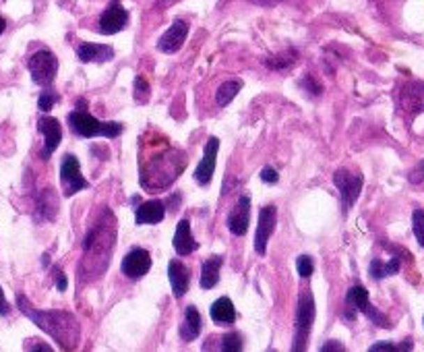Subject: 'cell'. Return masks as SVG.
Listing matches in <instances>:
<instances>
[{"instance_id":"obj_1","label":"cell","mask_w":424,"mask_h":352,"mask_svg":"<svg viewBox=\"0 0 424 352\" xmlns=\"http://www.w3.org/2000/svg\"><path fill=\"white\" fill-rule=\"evenodd\" d=\"M17 305L40 330H44L48 336H52L64 351H75L79 344V323L70 313L64 311H38L33 309L23 294H17Z\"/></svg>"},{"instance_id":"obj_2","label":"cell","mask_w":424,"mask_h":352,"mask_svg":"<svg viewBox=\"0 0 424 352\" xmlns=\"http://www.w3.org/2000/svg\"><path fill=\"white\" fill-rule=\"evenodd\" d=\"M114 251V218H110L108 214L104 216V222L93 226L89 230V235L83 240V253H85V261H83V270L87 272L91 267V263L102 261V265H108V257Z\"/></svg>"},{"instance_id":"obj_3","label":"cell","mask_w":424,"mask_h":352,"mask_svg":"<svg viewBox=\"0 0 424 352\" xmlns=\"http://www.w3.org/2000/svg\"><path fill=\"white\" fill-rule=\"evenodd\" d=\"M184 164H186V158L181 152L162 154V158L158 156V158L149 160L147 168L143 170V176H141V184L151 191L166 189L168 184L174 182L176 176L181 175Z\"/></svg>"},{"instance_id":"obj_4","label":"cell","mask_w":424,"mask_h":352,"mask_svg":"<svg viewBox=\"0 0 424 352\" xmlns=\"http://www.w3.org/2000/svg\"><path fill=\"white\" fill-rule=\"evenodd\" d=\"M68 126L75 135L91 139V137H119L122 133L121 122H102L98 118H93L85 110H75L68 117Z\"/></svg>"},{"instance_id":"obj_5","label":"cell","mask_w":424,"mask_h":352,"mask_svg":"<svg viewBox=\"0 0 424 352\" xmlns=\"http://www.w3.org/2000/svg\"><path fill=\"white\" fill-rule=\"evenodd\" d=\"M312 321H315V298L310 291H303L298 296V307H296V332H294L292 351L303 352L306 349V340L310 336Z\"/></svg>"},{"instance_id":"obj_6","label":"cell","mask_w":424,"mask_h":352,"mask_svg":"<svg viewBox=\"0 0 424 352\" xmlns=\"http://www.w3.org/2000/svg\"><path fill=\"white\" fill-rule=\"evenodd\" d=\"M333 182H335V186L340 189V195H342V210H344V214H348V210L361 197L364 182L363 175H352L348 168H340L333 175Z\"/></svg>"},{"instance_id":"obj_7","label":"cell","mask_w":424,"mask_h":352,"mask_svg":"<svg viewBox=\"0 0 424 352\" xmlns=\"http://www.w3.org/2000/svg\"><path fill=\"white\" fill-rule=\"evenodd\" d=\"M27 68L38 85H50L59 73V59L50 50H40L29 59Z\"/></svg>"},{"instance_id":"obj_8","label":"cell","mask_w":424,"mask_h":352,"mask_svg":"<svg viewBox=\"0 0 424 352\" xmlns=\"http://www.w3.org/2000/svg\"><path fill=\"white\" fill-rule=\"evenodd\" d=\"M346 305L352 309V313H364L372 323H377L379 328H389V321L385 315H381L368 300V293L364 286H352L348 294H346Z\"/></svg>"},{"instance_id":"obj_9","label":"cell","mask_w":424,"mask_h":352,"mask_svg":"<svg viewBox=\"0 0 424 352\" xmlns=\"http://www.w3.org/2000/svg\"><path fill=\"white\" fill-rule=\"evenodd\" d=\"M61 182L64 186V195L66 197H73L75 193L87 189V180L81 175V168H79V160L73 156V154H66L64 160L61 164Z\"/></svg>"},{"instance_id":"obj_10","label":"cell","mask_w":424,"mask_h":352,"mask_svg":"<svg viewBox=\"0 0 424 352\" xmlns=\"http://www.w3.org/2000/svg\"><path fill=\"white\" fill-rule=\"evenodd\" d=\"M122 274L130 280L143 278L151 270V255L145 249H132L124 255L121 263Z\"/></svg>"},{"instance_id":"obj_11","label":"cell","mask_w":424,"mask_h":352,"mask_svg":"<svg viewBox=\"0 0 424 352\" xmlns=\"http://www.w3.org/2000/svg\"><path fill=\"white\" fill-rule=\"evenodd\" d=\"M275 222H278L275 205H265L259 214V226H257V236H255V251L259 255L267 253V242L275 230Z\"/></svg>"},{"instance_id":"obj_12","label":"cell","mask_w":424,"mask_h":352,"mask_svg":"<svg viewBox=\"0 0 424 352\" xmlns=\"http://www.w3.org/2000/svg\"><path fill=\"white\" fill-rule=\"evenodd\" d=\"M218 149H220V139L218 137H209L207 145H205V154L203 160L199 162V166L195 168V180L201 186H207L213 178L215 173V160H218Z\"/></svg>"},{"instance_id":"obj_13","label":"cell","mask_w":424,"mask_h":352,"mask_svg":"<svg viewBox=\"0 0 424 352\" xmlns=\"http://www.w3.org/2000/svg\"><path fill=\"white\" fill-rule=\"evenodd\" d=\"M38 129H40V133L44 135L42 158L48 160V158L56 152V147H59V143H61L62 139L61 122L52 117H42L40 118V122H38Z\"/></svg>"},{"instance_id":"obj_14","label":"cell","mask_w":424,"mask_h":352,"mask_svg":"<svg viewBox=\"0 0 424 352\" xmlns=\"http://www.w3.org/2000/svg\"><path fill=\"white\" fill-rule=\"evenodd\" d=\"M186 36H188V25H186V21H182V19L174 21L172 27L160 38L158 50H162L164 54H174V52H179L182 48V44L186 42Z\"/></svg>"},{"instance_id":"obj_15","label":"cell","mask_w":424,"mask_h":352,"mask_svg":"<svg viewBox=\"0 0 424 352\" xmlns=\"http://www.w3.org/2000/svg\"><path fill=\"white\" fill-rule=\"evenodd\" d=\"M126 21H128V13L122 8L119 2H114V4H110V6L102 13V17H100V31H102L104 36L119 34V31L124 29Z\"/></svg>"},{"instance_id":"obj_16","label":"cell","mask_w":424,"mask_h":352,"mask_svg":"<svg viewBox=\"0 0 424 352\" xmlns=\"http://www.w3.org/2000/svg\"><path fill=\"white\" fill-rule=\"evenodd\" d=\"M248 220H250V197L243 195L228 216V230L234 236H244L248 230Z\"/></svg>"},{"instance_id":"obj_17","label":"cell","mask_w":424,"mask_h":352,"mask_svg":"<svg viewBox=\"0 0 424 352\" xmlns=\"http://www.w3.org/2000/svg\"><path fill=\"white\" fill-rule=\"evenodd\" d=\"M164 218H166V203L160 201V199L145 201L135 210V222L139 226H143V224H160Z\"/></svg>"},{"instance_id":"obj_18","label":"cell","mask_w":424,"mask_h":352,"mask_svg":"<svg viewBox=\"0 0 424 352\" xmlns=\"http://www.w3.org/2000/svg\"><path fill=\"white\" fill-rule=\"evenodd\" d=\"M168 278H170V284H172V293L176 298H182L184 294L188 293V286H190V272L188 267L181 263V261H170L168 265Z\"/></svg>"},{"instance_id":"obj_19","label":"cell","mask_w":424,"mask_h":352,"mask_svg":"<svg viewBox=\"0 0 424 352\" xmlns=\"http://www.w3.org/2000/svg\"><path fill=\"white\" fill-rule=\"evenodd\" d=\"M402 108L412 117L424 112V83H410L402 89Z\"/></svg>"},{"instance_id":"obj_20","label":"cell","mask_w":424,"mask_h":352,"mask_svg":"<svg viewBox=\"0 0 424 352\" xmlns=\"http://www.w3.org/2000/svg\"><path fill=\"white\" fill-rule=\"evenodd\" d=\"M77 57L81 62H108L114 57V50L106 44H81Z\"/></svg>"},{"instance_id":"obj_21","label":"cell","mask_w":424,"mask_h":352,"mask_svg":"<svg viewBox=\"0 0 424 352\" xmlns=\"http://www.w3.org/2000/svg\"><path fill=\"white\" fill-rule=\"evenodd\" d=\"M172 242H174V251H176L181 257L190 255V253L199 247V244L195 242L192 235H190V222H188V220H181V222H179Z\"/></svg>"},{"instance_id":"obj_22","label":"cell","mask_w":424,"mask_h":352,"mask_svg":"<svg viewBox=\"0 0 424 352\" xmlns=\"http://www.w3.org/2000/svg\"><path fill=\"white\" fill-rule=\"evenodd\" d=\"M201 328H203V321H201V313L197 311V307H186L184 311V323L181 325V338L184 342H190L195 340L199 334H201Z\"/></svg>"},{"instance_id":"obj_23","label":"cell","mask_w":424,"mask_h":352,"mask_svg":"<svg viewBox=\"0 0 424 352\" xmlns=\"http://www.w3.org/2000/svg\"><path fill=\"white\" fill-rule=\"evenodd\" d=\"M209 315H211V319L215 321V323H234V319H236V309H234V302L228 298V296H222V298H218L213 305H211V309H209Z\"/></svg>"},{"instance_id":"obj_24","label":"cell","mask_w":424,"mask_h":352,"mask_svg":"<svg viewBox=\"0 0 424 352\" xmlns=\"http://www.w3.org/2000/svg\"><path fill=\"white\" fill-rule=\"evenodd\" d=\"M220 267H222L220 255H213L203 263V270H201V288L203 291H211L220 282Z\"/></svg>"},{"instance_id":"obj_25","label":"cell","mask_w":424,"mask_h":352,"mask_svg":"<svg viewBox=\"0 0 424 352\" xmlns=\"http://www.w3.org/2000/svg\"><path fill=\"white\" fill-rule=\"evenodd\" d=\"M400 257H393L389 263H383L381 259H372L370 261V267H368V274L374 278V280H383V278H389L393 274L400 272Z\"/></svg>"},{"instance_id":"obj_26","label":"cell","mask_w":424,"mask_h":352,"mask_svg":"<svg viewBox=\"0 0 424 352\" xmlns=\"http://www.w3.org/2000/svg\"><path fill=\"white\" fill-rule=\"evenodd\" d=\"M241 87H243L241 81H226V83L218 89V94H215V102H218V106H220V108L228 106V104L236 98V94L241 91Z\"/></svg>"},{"instance_id":"obj_27","label":"cell","mask_w":424,"mask_h":352,"mask_svg":"<svg viewBox=\"0 0 424 352\" xmlns=\"http://www.w3.org/2000/svg\"><path fill=\"white\" fill-rule=\"evenodd\" d=\"M296 59H298V52L294 50H288L286 54H280V57H273V59L265 60V64L273 71H284V68H290L296 64Z\"/></svg>"},{"instance_id":"obj_28","label":"cell","mask_w":424,"mask_h":352,"mask_svg":"<svg viewBox=\"0 0 424 352\" xmlns=\"http://www.w3.org/2000/svg\"><path fill=\"white\" fill-rule=\"evenodd\" d=\"M243 336L238 332H232V334H226L222 338V351L226 352H241L243 351Z\"/></svg>"},{"instance_id":"obj_29","label":"cell","mask_w":424,"mask_h":352,"mask_svg":"<svg viewBox=\"0 0 424 352\" xmlns=\"http://www.w3.org/2000/svg\"><path fill=\"white\" fill-rule=\"evenodd\" d=\"M135 100H137L139 104H143V102L149 100V83L145 81L143 75H139V77L135 79Z\"/></svg>"},{"instance_id":"obj_30","label":"cell","mask_w":424,"mask_h":352,"mask_svg":"<svg viewBox=\"0 0 424 352\" xmlns=\"http://www.w3.org/2000/svg\"><path fill=\"white\" fill-rule=\"evenodd\" d=\"M296 270H298V276L301 278H310L312 276V272H315V261H312V257H308V255H301L298 259H296Z\"/></svg>"},{"instance_id":"obj_31","label":"cell","mask_w":424,"mask_h":352,"mask_svg":"<svg viewBox=\"0 0 424 352\" xmlns=\"http://www.w3.org/2000/svg\"><path fill=\"white\" fill-rule=\"evenodd\" d=\"M412 230L416 240L421 242V247H424V212L423 210H416L414 216H412Z\"/></svg>"},{"instance_id":"obj_32","label":"cell","mask_w":424,"mask_h":352,"mask_svg":"<svg viewBox=\"0 0 424 352\" xmlns=\"http://www.w3.org/2000/svg\"><path fill=\"white\" fill-rule=\"evenodd\" d=\"M59 102V96L56 94H52V91H44L42 96H40V100H38V108L42 110V112H48V110H52V106Z\"/></svg>"},{"instance_id":"obj_33","label":"cell","mask_w":424,"mask_h":352,"mask_svg":"<svg viewBox=\"0 0 424 352\" xmlns=\"http://www.w3.org/2000/svg\"><path fill=\"white\" fill-rule=\"evenodd\" d=\"M301 87H304L308 94L312 91V96H321V91H323V89H321V85H317V83H315V79H312V77H304L303 83H301Z\"/></svg>"},{"instance_id":"obj_34","label":"cell","mask_w":424,"mask_h":352,"mask_svg":"<svg viewBox=\"0 0 424 352\" xmlns=\"http://www.w3.org/2000/svg\"><path fill=\"white\" fill-rule=\"evenodd\" d=\"M278 178H280V176H278V173H275L271 166H265V168L261 170V180H263V182H267V184H275V182H278Z\"/></svg>"},{"instance_id":"obj_35","label":"cell","mask_w":424,"mask_h":352,"mask_svg":"<svg viewBox=\"0 0 424 352\" xmlns=\"http://www.w3.org/2000/svg\"><path fill=\"white\" fill-rule=\"evenodd\" d=\"M424 180V160H421V164L410 173V182L412 184H421Z\"/></svg>"},{"instance_id":"obj_36","label":"cell","mask_w":424,"mask_h":352,"mask_svg":"<svg viewBox=\"0 0 424 352\" xmlns=\"http://www.w3.org/2000/svg\"><path fill=\"white\" fill-rule=\"evenodd\" d=\"M381 351H400V346H393V344H389V342H377V344H372L370 346V352H381Z\"/></svg>"},{"instance_id":"obj_37","label":"cell","mask_w":424,"mask_h":352,"mask_svg":"<svg viewBox=\"0 0 424 352\" xmlns=\"http://www.w3.org/2000/svg\"><path fill=\"white\" fill-rule=\"evenodd\" d=\"M54 276H56V288H59L61 293H64V291H66V286H68V282H66V276L62 274L61 270H54Z\"/></svg>"},{"instance_id":"obj_38","label":"cell","mask_w":424,"mask_h":352,"mask_svg":"<svg viewBox=\"0 0 424 352\" xmlns=\"http://www.w3.org/2000/svg\"><path fill=\"white\" fill-rule=\"evenodd\" d=\"M321 351L323 352H331V351H338V352H342L344 351V344H338V342H335V340H331V342H327V344H323V346H321Z\"/></svg>"},{"instance_id":"obj_39","label":"cell","mask_w":424,"mask_h":352,"mask_svg":"<svg viewBox=\"0 0 424 352\" xmlns=\"http://www.w3.org/2000/svg\"><path fill=\"white\" fill-rule=\"evenodd\" d=\"M6 313H8V302H6V298H4L2 288H0V315H6Z\"/></svg>"},{"instance_id":"obj_40","label":"cell","mask_w":424,"mask_h":352,"mask_svg":"<svg viewBox=\"0 0 424 352\" xmlns=\"http://www.w3.org/2000/svg\"><path fill=\"white\" fill-rule=\"evenodd\" d=\"M29 351H46V352H52V346H48V344H31V346H27Z\"/></svg>"},{"instance_id":"obj_41","label":"cell","mask_w":424,"mask_h":352,"mask_svg":"<svg viewBox=\"0 0 424 352\" xmlns=\"http://www.w3.org/2000/svg\"><path fill=\"white\" fill-rule=\"evenodd\" d=\"M250 2H255V4H263V6H271V4H278V2H282V0H250Z\"/></svg>"},{"instance_id":"obj_42","label":"cell","mask_w":424,"mask_h":352,"mask_svg":"<svg viewBox=\"0 0 424 352\" xmlns=\"http://www.w3.org/2000/svg\"><path fill=\"white\" fill-rule=\"evenodd\" d=\"M4 29H6V21L0 17V36H2V31H4Z\"/></svg>"}]
</instances>
